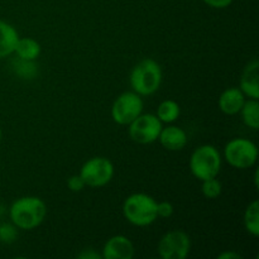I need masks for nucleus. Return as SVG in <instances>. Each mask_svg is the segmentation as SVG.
<instances>
[{"label": "nucleus", "mask_w": 259, "mask_h": 259, "mask_svg": "<svg viewBox=\"0 0 259 259\" xmlns=\"http://www.w3.org/2000/svg\"><path fill=\"white\" fill-rule=\"evenodd\" d=\"M47 217V205L40 197L22 196L9 207L10 222L20 230H33Z\"/></svg>", "instance_id": "1"}, {"label": "nucleus", "mask_w": 259, "mask_h": 259, "mask_svg": "<svg viewBox=\"0 0 259 259\" xmlns=\"http://www.w3.org/2000/svg\"><path fill=\"white\" fill-rule=\"evenodd\" d=\"M163 80V72L153 58H144L139 61L131 71L129 75V83H131L132 91L138 95L151 96L159 90Z\"/></svg>", "instance_id": "2"}, {"label": "nucleus", "mask_w": 259, "mask_h": 259, "mask_svg": "<svg viewBox=\"0 0 259 259\" xmlns=\"http://www.w3.org/2000/svg\"><path fill=\"white\" fill-rule=\"evenodd\" d=\"M121 210L126 222L134 227H149L158 219L156 199L144 192L129 195L124 200Z\"/></svg>", "instance_id": "3"}, {"label": "nucleus", "mask_w": 259, "mask_h": 259, "mask_svg": "<svg viewBox=\"0 0 259 259\" xmlns=\"http://www.w3.org/2000/svg\"><path fill=\"white\" fill-rule=\"evenodd\" d=\"M222 154L212 144H202L192 152L189 167L192 176L199 181L218 177L222 169Z\"/></svg>", "instance_id": "4"}, {"label": "nucleus", "mask_w": 259, "mask_h": 259, "mask_svg": "<svg viewBox=\"0 0 259 259\" xmlns=\"http://www.w3.org/2000/svg\"><path fill=\"white\" fill-rule=\"evenodd\" d=\"M258 154L257 144L247 138H233L224 147V159L238 169L254 166L258 161Z\"/></svg>", "instance_id": "5"}, {"label": "nucleus", "mask_w": 259, "mask_h": 259, "mask_svg": "<svg viewBox=\"0 0 259 259\" xmlns=\"http://www.w3.org/2000/svg\"><path fill=\"white\" fill-rule=\"evenodd\" d=\"M114 164L106 157H93L88 159L81 166L80 176L88 187L99 189L104 187L113 180L114 177Z\"/></svg>", "instance_id": "6"}, {"label": "nucleus", "mask_w": 259, "mask_h": 259, "mask_svg": "<svg viewBox=\"0 0 259 259\" xmlns=\"http://www.w3.org/2000/svg\"><path fill=\"white\" fill-rule=\"evenodd\" d=\"M144 103L141 95L134 91H125L114 100L111 105V118L119 125L128 126L143 113Z\"/></svg>", "instance_id": "7"}, {"label": "nucleus", "mask_w": 259, "mask_h": 259, "mask_svg": "<svg viewBox=\"0 0 259 259\" xmlns=\"http://www.w3.org/2000/svg\"><path fill=\"white\" fill-rule=\"evenodd\" d=\"M162 123L156 114H143L128 125L129 137L138 144H152L158 141Z\"/></svg>", "instance_id": "8"}, {"label": "nucleus", "mask_w": 259, "mask_h": 259, "mask_svg": "<svg viewBox=\"0 0 259 259\" xmlns=\"http://www.w3.org/2000/svg\"><path fill=\"white\" fill-rule=\"evenodd\" d=\"M157 250L162 259H186L191 250V239L184 230H171L159 239Z\"/></svg>", "instance_id": "9"}, {"label": "nucleus", "mask_w": 259, "mask_h": 259, "mask_svg": "<svg viewBox=\"0 0 259 259\" xmlns=\"http://www.w3.org/2000/svg\"><path fill=\"white\" fill-rule=\"evenodd\" d=\"M136 254L133 242L125 235H113L105 242L101 252L103 259H132Z\"/></svg>", "instance_id": "10"}, {"label": "nucleus", "mask_w": 259, "mask_h": 259, "mask_svg": "<svg viewBox=\"0 0 259 259\" xmlns=\"http://www.w3.org/2000/svg\"><path fill=\"white\" fill-rule=\"evenodd\" d=\"M239 89L248 99H259V62L253 58L243 70Z\"/></svg>", "instance_id": "11"}, {"label": "nucleus", "mask_w": 259, "mask_h": 259, "mask_svg": "<svg viewBox=\"0 0 259 259\" xmlns=\"http://www.w3.org/2000/svg\"><path fill=\"white\" fill-rule=\"evenodd\" d=\"M158 141L161 146L167 151L177 152L182 151L186 147L189 138H187V134L184 129L177 125L168 124L167 126H162Z\"/></svg>", "instance_id": "12"}, {"label": "nucleus", "mask_w": 259, "mask_h": 259, "mask_svg": "<svg viewBox=\"0 0 259 259\" xmlns=\"http://www.w3.org/2000/svg\"><path fill=\"white\" fill-rule=\"evenodd\" d=\"M245 100L247 98L239 88H228L220 94L218 105L220 111L225 115H237Z\"/></svg>", "instance_id": "13"}, {"label": "nucleus", "mask_w": 259, "mask_h": 259, "mask_svg": "<svg viewBox=\"0 0 259 259\" xmlns=\"http://www.w3.org/2000/svg\"><path fill=\"white\" fill-rule=\"evenodd\" d=\"M18 38V30L10 23L0 19V60L14 53Z\"/></svg>", "instance_id": "14"}, {"label": "nucleus", "mask_w": 259, "mask_h": 259, "mask_svg": "<svg viewBox=\"0 0 259 259\" xmlns=\"http://www.w3.org/2000/svg\"><path fill=\"white\" fill-rule=\"evenodd\" d=\"M42 47L39 42L30 37H19L15 45L14 53L18 58L24 61H35L40 56Z\"/></svg>", "instance_id": "15"}, {"label": "nucleus", "mask_w": 259, "mask_h": 259, "mask_svg": "<svg viewBox=\"0 0 259 259\" xmlns=\"http://www.w3.org/2000/svg\"><path fill=\"white\" fill-rule=\"evenodd\" d=\"M242 120L248 128L258 131L259 128V103L255 99H247L240 109Z\"/></svg>", "instance_id": "16"}, {"label": "nucleus", "mask_w": 259, "mask_h": 259, "mask_svg": "<svg viewBox=\"0 0 259 259\" xmlns=\"http://www.w3.org/2000/svg\"><path fill=\"white\" fill-rule=\"evenodd\" d=\"M180 114H181V108H180L179 103L171 99H167L163 100L158 105L156 111L157 118L161 120L162 124H172L180 118Z\"/></svg>", "instance_id": "17"}, {"label": "nucleus", "mask_w": 259, "mask_h": 259, "mask_svg": "<svg viewBox=\"0 0 259 259\" xmlns=\"http://www.w3.org/2000/svg\"><path fill=\"white\" fill-rule=\"evenodd\" d=\"M243 224L245 230L252 237H259V201L253 200L247 206L243 217Z\"/></svg>", "instance_id": "18"}, {"label": "nucleus", "mask_w": 259, "mask_h": 259, "mask_svg": "<svg viewBox=\"0 0 259 259\" xmlns=\"http://www.w3.org/2000/svg\"><path fill=\"white\" fill-rule=\"evenodd\" d=\"M222 191H223L222 182H220L217 177L201 181V192L206 199L209 200L218 199V197L222 195Z\"/></svg>", "instance_id": "19"}, {"label": "nucleus", "mask_w": 259, "mask_h": 259, "mask_svg": "<svg viewBox=\"0 0 259 259\" xmlns=\"http://www.w3.org/2000/svg\"><path fill=\"white\" fill-rule=\"evenodd\" d=\"M18 238V228L13 223L0 224V243L12 244Z\"/></svg>", "instance_id": "20"}, {"label": "nucleus", "mask_w": 259, "mask_h": 259, "mask_svg": "<svg viewBox=\"0 0 259 259\" xmlns=\"http://www.w3.org/2000/svg\"><path fill=\"white\" fill-rule=\"evenodd\" d=\"M17 67V66H15ZM18 73L23 78H32L35 75V66L34 61H24L18 58V67L15 68Z\"/></svg>", "instance_id": "21"}, {"label": "nucleus", "mask_w": 259, "mask_h": 259, "mask_svg": "<svg viewBox=\"0 0 259 259\" xmlns=\"http://www.w3.org/2000/svg\"><path fill=\"white\" fill-rule=\"evenodd\" d=\"M175 207L169 201H161L157 202V217L162 219H167L174 215Z\"/></svg>", "instance_id": "22"}, {"label": "nucleus", "mask_w": 259, "mask_h": 259, "mask_svg": "<svg viewBox=\"0 0 259 259\" xmlns=\"http://www.w3.org/2000/svg\"><path fill=\"white\" fill-rule=\"evenodd\" d=\"M67 187L70 191L72 192H80L82 191L86 187L85 182H83L82 177L80 175H72V176L68 177L67 180Z\"/></svg>", "instance_id": "23"}, {"label": "nucleus", "mask_w": 259, "mask_h": 259, "mask_svg": "<svg viewBox=\"0 0 259 259\" xmlns=\"http://www.w3.org/2000/svg\"><path fill=\"white\" fill-rule=\"evenodd\" d=\"M207 7L214 8V9H225L230 7L234 0H202Z\"/></svg>", "instance_id": "24"}, {"label": "nucleus", "mask_w": 259, "mask_h": 259, "mask_svg": "<svg viewBox=\"0 0 259 259\" xmlns=\"http://www.w3.org/2000/svg\"><path fill=\"white\" fill-rule=\"evenodd\" d=\"M77 257L81 259H100L101 254H99L98 252H95L93 248H89V249H83L82 252L77 255Z\"/></svg>", "instance_id": "25"}, {"label": "nucleus", "mask_w": 259, "mask_h": 259, "mask_svg": "<svg viewBox=\"0 0 259 259\" xmlns=\"http://www.w3.org/2000/svg\"><path fill=\"white\" fill-rule=\"evenodd\" d=\"M242 258V255L239 254V253L234 252V250H225V252L220 253L219 255H218V259H240Z\"/></svg>", "instance_id": "26"}, {"label": "nucleus", "mask_w": 259, "mask_h": 259, "mask_svg": "<svg viewBox=\"0 0 259 259\" xmlns=\"http://www.w3.org/2000/svg\"><path fill=\"white\" fill-rule=\"evenodd\" d=\"M254 181H255V186H258V171H255V175H254Z\"/></svg>", "instance_id": "27"}, {"label": "nucleus", "mask_w": 259, "mask_h": 259, "mask_svg": "<svg viewBox=\"0 0 259 259\" xmlns=\"http://www.w3.org/2000/svg\"><path fill=\"white\" fill-rule=\"evenodd\" d=\"M2 138H3V132H2V128H0V142H2Z\"/></svg>", "instance_id": "28"}]
</instances>
